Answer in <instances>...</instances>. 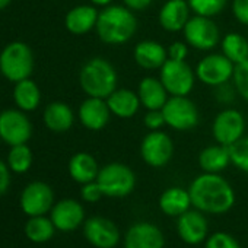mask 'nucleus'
I'll use <instances>...</instances> for the list:
<instances>
[{
    "instance_id": "nucleus-1",
    "label": "nucleus",
    "mask_w": 248,
    "mask_h": 248,
    "mask_svg": "<svg viewBox=\"0 0 248 248\" xmlns=\"http://www.w3.org/2000/svg\"><path fill=\"white\" fill-rule=\"evenodd\" d=\"M188 193L193 207L203 213L222 215L235 204V191L232 186L219 174H200L190 184Z\"/></svg>"
},
{
    "instance_id": "nucleus-2",
    "label": "nucleus",
    "mask_w": 248,
    "mask_h": 248,
    "mask_svg": "<svg viewBox=\"0 0 248 248\" xmlns=\"http://www.w3.org/2000/svg\"><path fill=\"white\" fill-rule=\"evenodd\" d=\"M99 40L109 46L126 44L138 31V19L132 9L124 5L105 6L95 25Z\"/></svg>"
},
{
    "instance_id": "nucleus-3",
    "label": "nucleus",
    "mask_w": 248,
    "mask_h": 248,
    "mask_svg": "<svg viewBox=\"0 0 248 248\" xmlns=\"http://www.w3.org/2000/svg\"><path fill=\"white\" fill-rule=\"evenodd\" d=\"M118 76L114 66L102 59L93 57L88 60L79 73V83L88 96L107 99L117 89Z\"/></svg>"
},
{
    "instance_id": "nucleus-4",
    "label": "nucleus",
    "mask_w": 248,
    "mask_h": 248,
    "mask_svg": "<svg viewBox=\"0 0 248 248\" xmlns=\"http://www.w3.org/2000/svg\"><path fill=\"white\" fill-rule=\"evenodd\" d=\"M32 69L34 56L25 43H11L0 53V72L6 79L15 83L28 79L32 73Z\"/></svg>"
},
{
    "instance_id": "nucleus-5",
    "label": "nucleus",
    "mask_w": 248,
    "mask_h": 248,
    "mask_svg": "<svg viewBox=\"0 0 248 248\" xmlns=\"http://www.w3.org/2000/svg\"><path fill=\"white\" fill-rule=\"evenodd\" d=\"M96 183L107 197H126L135 190L136 175L126 164L111 162L99 170Z\"/></svg>"
},
{
    "instance_id": "nucleus-6",
    "label": "nucleus",
    "mask_w": 248,
    "mask_h": 248,
    "mask_svg": "<svg viewBox=\"0 0 248 248\" xmlns=\"http://www.w3.org/2000/svg\"><path fill=\"white\" fill-rule=\"evenodd\" d=\"M165 124L177 132H188L197 127L200 114L197 105L187 96H170L162 107Z\"/></svg>"
},
{
    "instance_id": "nucleus-7",
    "label": "nucleus",
    "mask_w": 248,
    "mask_h": 248,
    "mask_svg": "<svg viewBox=\"0 0 248 248\" xmlns=\"http://www.w3.org/2000/svg\"><path fill=\"white\" fill-rule=\"evenodd\" d=\"M159 79L171 96H187L196 82V72L181 60L168 59L159 69Z\"/></svg>"
},
{
    "instance_id": "nucleus-8",
    "label": "nucleus",
    "mask_w": 248,
    "mask_h": 248,
    "mask_svg": "<svg viewBox=\"0 0 248 248\" xmlns=\"http://www.w3.org/2000/svg\"><path fill=\"white\" fill-rule=\"evenodd\" d=\"M186 43L200 51H209L215 48L220 40V31L212 18L194 15L188 19L184 30Z\"/></svg>"
},
{
    "instance_id": "nucleus-9",
    "label": "nucleus",
    "mask_w": 248,
    "mask_h": 248,
    "mask_svg": "<svg viewBox=\"0 0 248 248\" xmlns=\"http://www.w3.org/2000/svg\"><path fill=\"white\" fill-rule=\"evenodd\" d=\"M194 72L202 83L216 88L232 79L235 64L223 53H212L199 62Z\"/></svg>"
},
{
    "instance_id": "nucleus-10",
    "label": "nucleus",
    "mask_w": 248,
    "mask_h": 248,
    "mask_svg": "<svg viewBox=\"0 0 248 248\" xmlns=\"http://www.w3.org/2000/svg\"><path fill=\"white\" fill-rule=\"evenodd\" d=\"M245 132V118L241 111L235 108L222 109L213 120L212 133L219 145L231 146L241 138Z\"/></svg>"
},
{
    "instance_id": "nucleus-11",
    "label": "nucleus",
    "mask_w": 248,
    "mask_h": 248,
    "mask_svg": "<svg viewBox=\"0 0 248 248\" xmlns=\"http://www.w3.org/2000/svg\"><path fill=\"white\" fill-rule=\"evenodd\" d=\"M172 155V139L161 130H151L140 143V156L152 168L165 167L171 161Z\"/></svg>"
},
{
    "instance_id": "nucleus-12",
    "label": "nucleus",
    "mask_w": 248,
    "mask_h": 248,
    "mask_svg": "<svg viewBox=\"0 0 248 248\" xmlns=\"http://www.w3.org/2000/svg\"><path fill=\"white\" fill-rule=\"evenodd\" d=\"M32 126L19 109H5L0 114V139L11 146L24 145L31 139Z\"/></svg>"
},
{
    "instance_id": "nucleus-13",
    "label": "nucleus",
    "mask_w": 248,
    "mask_h": 248,
    "mask_svg": "<svg viewBox=\"0 0 248 248\" xmlns=\"http://www.w3.org/2000/svg\"><path fill=\"white\" fill-rule=\"evenodd\" d=\"M54 193L51 187L43 181L28 184L21 194V207L28 216H43L53 209Z\"/></svg>"
},
{
    "instance_id": "nucleus-14",
    "label": "nucleus",
    "mask_w": 248,
    "mask_h": 248,
    "mask_svg": "<svg viewBox=\"0 0 248 248\" xmlns=\"http://www.w3.org/2000/svg\"><path fill=\"white\" fill-rule=\"evenodd\" d=\"M83 235L95 248H114L120 241V231L117 225L104 216H92L85 220Z\"/></svg>"
},
{
    "instance_id": "nucleus-15",
    "label": "nucleus",
    "mask_w": 248,
    "mask_h": 248,
    "mask_svg": "<svg viewBox=\"0 0 248 248\" xmlns=\"http://www.w3.org/2000/svg\"><path fill=\"white\" fill-rule=\"evenodd\" d=\"M165 236L162 231L149 222L132 225L124 236V248H164Z\"/></svg>"
},
{
    "instance_id": "nucleus-16",
    "label": "nucleus",
    "mask_w": 248,
    "mask_h": 248,
    "mask_svg": "<svg viewBox=\"0 0 248 248\" xmlns=\"http://www.w3.org/2000/svg\"><path fill=\"white\" fill-rule=\"evenodd\" d=\"M177 231L180 238L188 245H197L207 239L209 223L200 210H187L177 220Z\"/></svg>"
},
{
    "instance_id": "nucleus-17",
    "label": "nucleus",
    "mask_w": 248,
    "mask_h": 248,
    "mask_svg": "<svg viewBox=\"0 0 248 248\" xmlns=\"http://www.w3.org/2000/svg\"><path fill=\"white\" fill-rule=\"evenodd\" d=\"M50 219L53 220L56 229L62 232H72L83 223L85 209L79 202L64 199L53 206Z\"/></svg>"
},
{
    "instance_id": "nucleus-18",
    "label": "nucleus",
    "mask_w": 248,
    "mask_h": 248,
    "mask_svg": "<svg viewBox=\"0 0 248 248\" xmlns=\"http://www.w3.org/2000/svg\"><path fill=\"white\" fill-rule=\"evenodd\" d=\"M79 120L83 124V127L88 130L99 132L102 130L111 117V111L108 108L107 99L88 96L79 107Z\"/></svg>"
},
{
    "instance_id": "nucleus-19",
    "label": "nucleus",
    "mask_w": 248,
    "mask_h": 248,
    "mask_svg": "<svg viewBox=\"0 0 248 248\" xmlns=\"http://www.w3.org/2000/svg\"><path fill=\"white\" fill-rule=\"evenodd\" d=\"M191 9L187 0H168L161 8L158 21L159 25L168 32L183 31L186 24L188 22Z\"/></svg>"
},
{
    "instance_id": "nucleus-20",
    "label": "nucleus",
    "mask_w": 248,
    "mask_h": 248,
    "mask_svg": "<svg viewBox=\"0 0 248 248\" xmlns=\"http://www.w3.org/2000/svg\"><path fill=\"white\" fill-rule=\"evenodd\" d=\"M133 57L139 67L145 70H155L161 69L162 64L168 60V51L158 41L143 40L136 44Z\"/></svg>"
},
{
    "instance_id": "nucleus-21",
    "label": "nucleus",
    "mask_w": 248,
    "mask_h": 248,
    "mask_svg": "<svg viewBox=\"0 0 248 248\" xmlns=\"http://www.w3.org/2000/svg\"><path fill=\"white\" fill-rule=\"evenodd\" d=\"M107 104H108V108H109L111 114L117 115L118 118H130V117H133L139 111V108L142 105L138 92L126 89V88L115 89L107 98Z\"/></svg>"
},
{
    "instance_id": "nucleus-22",
    "label": "nucleus",
    "mask_w": 248,
    "mask_h": 248,
    "mask_svg": "<svg viewBox=\"0 0 248 248\" xmlns=\"http://www.w3.org/2000/svg\"><path fill=\"white\" fill-rule=\"evenodd\" d=\"M99 12L95 6L80 5L70 9L64 18L66 30L75 35H82L95 28Z\"/></svg>"
},
{
    "instance_id": "nucleus-23",
    "label": "nucleus",
    "mask_w": 248,
    "mask_h": 248,
    "mask_svg": "<svg viewBox=\"0 0 248 248\" xmlns=\"http://www.w3.org/2000/svg\"><path fill=\"white\" fill-rule=\"evenodd\" d=\"M138 95L146 109H162L170 98V93L167 92L161 79L154 76H146L139 82Z\"/></svg>"
},
{
    "instance_id": "nucleus-24",
    "label": "nucleus",
    "mask_w": 248,
    "mask_h": 248,
    "mask_svg": "<svg viewBox=\"0 0 248 248\" xmlns=\"http://www.w3.org/2000/svg\"><path fill=\"white\" fill-rule=\"evenodd\" d=\"M75 121V114L72 108L60 101L51 102L44 109V123L48 130L54 133H64L67 132Z\"/></svg>"
},
{
    "instance_id": "nucleus-25",
    "label": "nucleus",
    "mask_w": 248,
    "mask_h": 248,
    "mask_svg": "<svg viewBox=\"0 0 248 248\" xmlns=\"http://www.w3.org/2000/svg\"><path fill=\"white\" fill-rule=\"evenodd\" d=\"M191 197L188 190L181 187H170L159 197V209L168 216L178 217L191 207Z\"/></svg>"
},
{
    "instance_id": "nucleus-26",
    "label": "nucleus",
    "mask_w": 248,
    "mask_h": 248,
    "mask_svg": "<svg viewBox=\"0 0 248 248\" xmlns=\"http://www.w3.org/2000/svg\"><path fill=\"white\" fill-rule=\"evenodd\" d=\"M98 172H99L98 162L88 152H78L69 161V174L79 184L95 181Z\"/></svg>"
},
{
    "instance_id": "nucleus-27",
    "label": "nucleus",
    "mask_w": 248,
    "mask_h": 248,
    "mask_svg": "<svg viewBox=\"0 0 248 248\" xmlns=\"http://www.w3.org/2000/svg\"><path fill=\"white\" fill-rule=\"evenodd\" d=\"M231 164L229 148L223 145H212L204 148L199 155V165L204 172L219 174Z\"/></svg>"
},
{
    "instance_id": "nucleus-28",
    "label": "nucleus",
    "mask_w": 248,
    "mask_h": 248,
    "mask_svg": "<svg viewBox=\"0 0 248 248\" xmlns=\"http://www.w3.org/2000/svg\"><path fill=\"white\" fill-rule=\"evenodd\" d=\"M14 99L15 104L19 107V109L24 111H34L40 105L41 101V92L40 88L34 80L24 79L16 82L15 89H14Z\"/></svg>"
},
{
    "instance_id": "nucleus-29",
    "label": "nucleus",
    "mask_w": 248,
    "mask_h": 248,
    "mask_svg": "<svg viewBox=\"0 0 248 248\" xmlns=\"http://www.w3.org/2000/svg\"><path fill=\"white\" fill-rule=\"evenodd\" d=\"M222 53L236 66L248 59V38L238 32H228L220 41Z\"/></svg>"
},
{
    "instance_id": "nucleus-30",
    "label": "nucleus",
    "mask_w": 248,
    "mask_h": 248,
    "mask_svg": "<svg viewBox=\"0 0 248 248\" xmlns=\"http://www.w3.org/2000/svg\"><path fill=\"white\" fill-rule=\"evenodd\" d=\"M56 226L51 219L43 216H31V219L25 225V235L32 242L41 244L47 242L53 238Z\"/></svg>"
},
{
    "instance_id": "nucleus-31",
    "label": "nucleus",
    "mask_w": 248,
    "mask_h": 248,
    "mask_svg": "<svg viewBox=\"0 0 248 248\" xmlns=\"http://www.w3.org/2000/svg\"><path fill=\"white\" fill-rule=\"evenodd\" d=\"M31 164H32V152L27 146V143L12 146L8 156V165L12 171L18 174L27 172L31 168Z\"/></svg>"
},
{
    "instance_id": "nucleus-32",
    "label": "nucleus",
    "mask_w": 248,
    "mask_h": 248,
    "mask_svg": "<svg viewBox=\"0 0 248 248\" xmlns=\"http://www.w3.org/2000/svg\"><path fill=\"white\" fill-rule=\"evenodd\" d=\"M193 14L213 18L219 15L228 5V0H187Z\"/></svg>"
},
{
    "instance_id": "nucleus-33",
    "label": "nucleus",
    "mask_w": 248,
    "mask_h": 248,
    "mask_svg": "<svg viewBox=\"0 0 248 248\" xmlns=\"http://www.w3.org/2000/svg\"><path fill=\"white\" fill-rule=\"evenodd\" d=\"M228 148L231 155V164L235 165L239 171L248 174V136L241 138Z\"/></svg>"
},
{
    "instance_id": "nucleus-34",
    "label": "nucleus",
    "mask_w": 248,
    "mask_h": 248,
    "mask_svg": "<svg viewBox=\"0 0 248 248\" xmlns=\"http://www.w3.org/2000/svg\"><path fill=\"white\" fill-rule=\"evenodd\" d=\"M232 80L236 93L248 102V59L235 66Z\"/></svg>"
},
{
    "instance_id": "nucleus-35",
    "label": "nucleus",
    "mask_w": 248,
    "mask_h": 248,
    "mask_svg": "<svg viewBox=\"0 0 248 248\" xmlns=\"http://www.w3.org/2000/svg\"><path fill=\"white\" fill-rule=\"evenodd\" d=\"M204 248H241V247L232 235L226 232H215L206 239Z\"/></svg>"
},
{
    "instance_id": "nucleus-36",
    "label": "nucleus",
    "mask_w": 248,
    "mask_h": 248,
    "mask_svg": "<svg viewBox=\"0 0 248 248\" xmlns=\"http://www.w3.org/2000/svg\"><path fill=\"white\" fill-rule=\"evenodd\" d=\"M80 196L85 202L88 203H95L98 200H101V197L104 196L99 184L95 181H91V183H86V184H82V190H80Z\"/></svg>"
},
{
    "instance_id": "nucleus-37",
    "label": "nucleus",
    "mask_w": 248,
    "mask_h": 248,
    "mask_svg": "<svg viewBox=\"0 0 248 248\" xmlns=\"http://www.w3.org/2000/svg\"><path fill=\"white\" fill-rule=\"evenodd\" d=\"M145 126L149 130H161L165 126V117L162 109H148L145 115Z\"/></svg>"
},
{
    "instance_id": "nucleus-38",
    "label": "nucleus",
    "mask_w": 248,
    "mask_h": 248,
    "mask_svg": "<svg viewBox=\"0 0 248 248\" xmlns=\"http://www.w3.org/2000/svg\"><path fill=\"white\" fill-rule=\"evenodd\" d=\"M232 14L239 24L248 25V0H232Z\"/></svg>"
},
{
    "instance_id": "nucleus-39",
    "label": "nucleus",
    "mask_w": 248,
    "mask_h": 248,
    "mask_svg": "<svg viewBox=\"0 0 248 248\" xmlns=\"http://www.w3.org/2000/svg\"><path fill=\"white\" fill-rule=\"evenodd\" d=\"M167 51H168V59L186 62L188 56V44L183 41H175L167 48Z\"/></svg>"
},
{
    "instance_id": "nucleus-40",
    "label": "nucleus",
    "mask_w": 248,
    "mask_h": 248,
    "mask_svg": "<svg viewBox=\"0 0 248 248\" xmlns=\"http://www.w3.org/2000/svg\"><path fill=\"white\" fill-rule=\"evenodd\" d=\"M216 89V99L220 102V104H231L233 99H235V92H236V89H235V86H231L229 85V82H226V83H223V85H219V86H216L215 88Z\"/></svg>"
},
{
    "instance_id": "nucleus-41",
    "label": "nucleus",
    "mask_w": 248,
    "mask_h": 248,
    "mask_svg": "<svg viewBox=\"0 0 248 248\" xmlns=\"http://www.w3.org/2000/svg\"><path fill=\"white\" fill-rule=\"evenodd\" d=\"M11 184V174H9V165H6L3 161H0V196H3Z\"/></svg>"
},
{
    "instance_id": "nucleus-42",
    "label": "nucleus",
    "mask_w": 248,
    "mask_h": 248,
    "mask_svg": "<svg viewBox=\"0 0 248 248\" xmlns=\"http://www.w3.org/2000/svg\"><path fill=\"white\" fill-rule=\"evenodd\" d=\"M154 0H123V5L132 11H145L151 6Z\"/></svg>"
},
{
    "instance_id": "nucleus-43",
    "label": "nucleus",
    "mask_w": 248,
    "mask_h": 248,
    "mask_svg": "<svg viewBox=\"0 0 248 248\" xmlns=\"http://www.w3.org/2000/svg\"><path fill=\"white\" fill-rule=\"evenodd\" d=\"M91 2L95 5V6H109L112 2H114V0H91Z\"/></svg>"
},
{
    "instance_id": "nucleus-44",
    "label": "nucleus",
    "mask_w": 248,
    "mask_h": 248,
    "mask_svg": "<svg viewBox=\"0 0 248 248\" xmlns=\"http://www.w3.org/2000/svg\"><path fill=\"white\" fill-rule=\"evenodd\" d=\"M11 2H12V0H0V11L5 9V8H8V6L11 5Z\"/></svg>"
},
{
    "instance_id": "nucleus-45",
    "label": "nucleus",
    "mask_w": 248,
    "mask_h": 248,
    "mask_svg": "<svg viewBox=\"0 0 248 248\" xmlns=\"http://www.w3.org/2000/svg\"><path fill=\"white\" fill-rule=\"evenodd\" d=\"M247 38H248V32H247Z\"/></svg>"
}]
</instances>
